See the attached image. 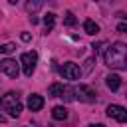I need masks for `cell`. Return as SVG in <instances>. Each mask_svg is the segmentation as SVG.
<instances>
[{
  "label": "cell",
  "instance_id": "cell-21",
  "mask_svg": "<svg viewBox=\"0 0 127 127\" xmlns=\"http://www.w3.org/2000/svg\"><path fill=\"white\" fill-rule=\"evenodd\" d=\"M89 127H105V125H101V123H97V125H89Z\"/></svg>",
  "mask_w": 127,
  "mask_h": 127
},
{
  "label": "cell",
  "instance_id": "cell-17",
  "mask_svg": "<svg viewBox=\"0 0 127 127\" xmlns=\"http://www.w3.org/2000/svg\"><path fill=\"white\" fill-rule=\"evenodd\" d=\"M14 50H16V46H14V44H4V46L0 48V52H4V54H12Z\"/></svg>",
  "mask_w": 127,
  "mask_h": 127
},
{
  "label": "cell",
  "instance_id": "cell-1",
  "mask_svg": "<svg viewBox=\"0 0 127 127\" xmlns=\"http://www.w3.org/2000/svg\"><path fill=\"white\" fill-rule=\"evenodd\" d=\"M103 62L111 69H125L127 67V46L123 42H113L103 52Z\"/></svg>",
  "mask_w": 127,
  "mask_h": 127
},
{
  "label": "cell",
  "instance_id": "cell-18",
  "mask_svg": "<svg viewBox=\"0 0 127 127\" xmlns=\"http://www.w3.org/2000/svg\"><path fill=\"white\" fill-rule=\"evenodd\" d=\"M91 65H93V58H89V60L85 62V67H83V73H89V69H91Z\"/></svg>",
  "mask_w": 127,
  "mask_h": 127
},
{
  "label": "cell",
  "instance_id": "cell-10",
  "mask_svg": "<svg viewBox=\"0 0 127 127\" xmlns=\"http://www.w3.org/2000/svg\"><path fill=\"white\" fill-rule=\"evenodd\" d=\"M52 117L58 119V121H64V119H67V109H65L64 105H56V107L52 109Z\"/></svg>",
  "mask_w": 127,
  "mask_h": 127
},
{
  "label": "cell",
  "instance_id": "cell-11",
  "mask_svg": "<svg viewBox=\"0 0 127 127\" xmlns=\"http://www.w3.org/2000/svg\"><path fill=\"white\" fill-rule=\"evenodd\" d=\"M64 83H52L50 87H48V95L50 97H60L62 95V91H64Z\"/></svg>",
  "mask_w": 127,
  "mask_h": 127
},
{
  "label": "cell",
  "instance_id": "cell-2",
  "mask_svg": "<svg viewBox=\"0 0 127 127\" xmlns=\"http://www.w3.org/2000/svg\"><path fill=\"white\" fill-rule=\"evenodd\" d=\"M0 107H2L4 111H8V113H10V117H18V115H20V111H22V103H20L18 93L8 91L6 95H2V97H0Z\"/></svg>",
  "mask_w": 127,
  "mask_h": 127
},
{
  "label": "cell",
  "instance_id": "cell-8",
  "mask_svg": "<svg viewBox=\"0 0 127 127\" xmlns=\"http://www.w3.org/2000/svg\"><path fill=\"white\" fill-rule=\"evenodd\" d=\"M28 107H30V111H40L44 107V97L42 95H36V93L28 95Z\"/></svg>",
  "mask_w": 127,
  "mask_h": 127
},
{
  "label": "cell",
  "instance_id": "cell-3",
  "mask_svg": "<svg viewBox=\"0 0 127 127\" xmlns=\"http://www.w3.org/2000/svg\"><path fill=\"white\" fill-rule=\"evenodd\" d=\"M20 64H22V69H24V75L26 77H32L34 69H36V64H38V54L36 52H26L20 56Z\"/></svg>",
  "mask_w": 127,
  "mask_h": 127
},
{
  "label": "cell",
  "instance_id": "cell-13",
  "mask_svg": "<svg viewBox=\"0 0 127 127\" xmlns=\"http://www.w3.org/2000/svg\"><path fill=\"white\" fill-rule=\"evenodd\" d=\"M54 24H56V14H54V12H48V14L44 16V26H46V32H52Z\"/></svg>",
  "mask_w": 127,
  "mask_h": 127
},
{
  "label": "cell",
  "instance_id": "cell-12",
  "mask_svg": "<svg viewBox=\"0 0 127 127\" xmlns=\"http://www.w3.org/2000/svg\"><path fill=\"white\" fill-rule=\"evenodd\" d=\"M83 30H85V34H91V36H95V34L99 32V26H97L93 20H85V22H83Z\"/></svg>",
  "mask_w": 127,
  "mask_h": 127
},
{
  "label": "cell",
  "instance_id": "cell-6",
  "mask_svg": "<svg viewBox=\"0 0 127 127\" xmlns=\"http://www.w3.org/2000/svg\"><path fill=\"white\" fill-rule=\"evenodd\" d=\"M0 71H4L8 77L16 79V77H18V73H20V67H18V64H16L14 60L6 58V60H2V62H0Z\"/></svg>",
  "mask_w": 127,
  "mask_h": 127
},
{
  "label": "cell",
  "instance_id": "cell-22",
  "mask_svg": "<svg viewBox=\"0 0 127 127\" xmlns=\"http://www.w3.org/2000/svg\"><path fill=\"white\" fill-rule=\"evenodd\" d=\"M16 2H18V0H10V4H16Z\"/></svg>",
  "mask_w": 127,
  "mask_h": 127
},
{
  "label": "cell",
  "instance_id": "cell-5",
  "mask_svg": "<svg viewBox=\"0 0 127 127\" xmlns=\"http://www.w3.org/2000/svg\"><path fill=\"white\" fill-rule=\"evenodd\" d=\"M73 93H75V99H79L83 103H93L95 101V91L89 85H79V87L73 89Z\"/></svg>",
  "mask_w": 127,
  "mask_h": 127
},
{
  "label": "cell",
  "instance_id": "cell-9",
  "mask_svg": "<svg viewBox=\"0 0 127 127\" xmlns=\"http://www.w3.org/2000/svg\"><path fill=\"white\" fill-rule=\"evenodd\" d=\"M105 83H107V87H109L111 91H117V89H119V85H121V77H119V75H115V73H111V75H107V77H105Z\"/></svg>",
  "mask_w": 127,
  "mask_h": 127
},
{
  "label": "cell",
  "instance_id": "cell-19",
  "mask_svg": "<svg viewBox=\"0 0 127 127\" xmlns=\"http://www.w3.org/2000/svg\"><path fill=\"white\" fill-rule=\"evenodd\" d=\"M117 32L119 34H127V24H119L117 26Z\"/></svg>",
  "mask_w": 127,
  "mask_h": 127
},
{
  "label": "cell",
  "instance_id": "cell-16",
  "mask_svg": "<svg viewBox=\"0 0 127 127\" xmlns=\"http://www.w3.org/2000/svg\"><path fill=\"white\" fill-rule=\"evenodd\" d=\"M75 22H77V20H75V16H73L71 12H65V18H64V24H65V26H75Z\"/></svg>",
  "mask_w": 127,
  "mask_h": 127
},
{
  "label": "cell",
  "instance_id": "cell-14",
  "mask_svg": "<svg viewBox=\"0 0 127 127\" xmlns=\"http://www.w3.org/2000/svg\"><path fill=\"white\" fill-rule=\"evenodd\" d=\"M42 4H44V0H28V2H26V10H28L30 14H34V12H38V10L42 8Z\"/></svg>",
  "mask_w": 127,
  "mask_h": 127
},
{
  "label": "cell",
  "instance_id": "cell-15",
  "mask_svg": "<svg viewBox=\"0 0 127 127\" xmlns=\"http://www.w3.org/2000/svg\"><path fill=\"white\" fill-rule=\"evenodd\" d=\"M62 99H65V101H73L75 99V93H73V89L71 87H64V91H62V95H60Z\"/></svg>",
  "mask_w": 127,
  "mask_h": 127
},
{
  "label": "cell",
  "instance_id": "cell-4",
  "mask_svg": "<svg viewBox=\"0 0 127 127\" xmlns=\"http://www.w3.org/2000/svg\"><path fill=\"white\" fill-rule=\"evenodd\" d=\"M58 71H60V75H62L64 79H69V81H73V79H77V77L81 75V69H79L77 64H73V62L62 64V65L58 67Z\"/></svg>",
  "mask_w": 127,
  "mask_h": 127
},
{
  "label": "cell",
  "instance_id": "cell-20",
  "mask_svg": "<svg viewBox=\"0 0 127 127\" xmlns=\"http://www.w3.org/2000/svg\"><path fill=\"white\" fill-rule=\"evenodd\" d=\"M22 40H24V42H30V34L24 32V34H22Z\"/></svg>",
  "mask_w": 127,
  "mask_h": 127
},
{
  "label": "cell",
  "instance_id": "cell-7",
  "mask_svg": "<svg viewBox=\"0 0 127 127\" xmlns=\"http://www.w3.org/2000/svg\"><path fill=\"white\" fill-rule=\"evenodd\" d=\"M107 117H113V119L119 121V123H127V109L113 103V105L107 107Z\"/></svg>",
  "mask_w": 127,
  "mask_h": 127
},
{
  "label": "cell",
  "instance_id": "cell-23",
  "mask_svg": "<svg viewBox=\"0 0 127 127\" xmlns=\"http://www.w3.org/2000/svg\"><path fill=\"white\" fill-rule=\"evenodd\" d=\"M0 123H4V117H2V115H0Z\"/></svg>",
  "mask_w": 127,
  "mask_h": 127
}]
</instances>
